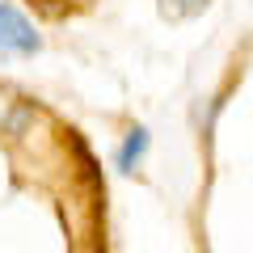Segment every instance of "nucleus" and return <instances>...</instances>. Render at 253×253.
<instances>
[{"label": "nucleus", "instance_id": "20e7f679", "mask_svg": "<svg viewBox=\"0 0 253 253\" xmlns=\"http://www.w3.org/2000/svg\"><path fill=\"white\" fill-rule=\"evenodd\" d=\"M207 4H211V0H161V13H165V17L186 21V17H199Z\"/></svg>", "mask_w": 253, "mask_h": 253}, {"label": "nucleus", "instance_id": "39448f33", "mask_svg": "<svg viewBox=\"0 0 253 253\" xmlns=\"http://www.w3.org/2000/svg\"><path fill=\"white\" fill-rule=\"evenodd\" d=\"M224 110V97H207V106H199V114H194V123H199V131L211 139V131H215V114Z\"/></svg>", "mask_w": 253, "mask_h": 253}, {"label": "nucleus", "instance_id": "f03ea898", "mask_svg": "<svg viewBox=\"0 0 253 253\" xmlns=\"http://www.w3.org/2000/svg\"><path fill=\"white\" fill-rule=\"evenodd\" d=\"M30 123H34V106L21 101L17 93L0 89V135H21Z\"/></svg>", "mask_w": 253, "mask_h": 253}, {"label": "nucleus", "instance_id": "f257e3e1", "mask_svg": "<svg viewBox=\"0 0 253 253\" xmlns=\"http://www.w3.org/2000/svg\"><path fill=\"white\" fill-rule=\"evenodd\" d=\"M42 46L38 30L26 21V13L9 0H0V51L4 55H34Z\"/></svg>", "mask_w": 253, "mask_h": 253}, {"label": "nucleus", "instance_id": "7ed1b4c3", "mask_svg": "<svg viewBox=\"0 0 253 253\" xmlns=\"http://www.w3.org/2000/svg\"><path fill=\"white\" fill-rule=\"evenodd\" d=\"M148 148H152V135H148V126H131V131H126V139L118 144V152H114L118 173H135L139 165H144Z\"/></svg>", "mask_w": 253, "mask_h": 253}]
</instances>
